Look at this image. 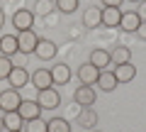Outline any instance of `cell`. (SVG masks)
Instances as JSON below:
<instances>
[{"mask_svg":"<svg viewBox=\"0 0 146 132\" xmlns=\"http://www.w3.org/2000/svg\"><path fill=\"white\" fill-rule=\"evenodd\" d=\"M7 83H10V88H25L27 83H29V71L25 69V66H12L10 76H7Z\"/></svg>","mask_w":146,"mask_h":132,"instance_id":"ba28073f","label":"cell"},{"mask_svg":"<svg viewBox=\"0 0 146 132\" xmlns=\"http://www.w3.org/2000/svg\"><path fill=\"white\" fill-rule=\"evenodd\" d=\"M119 20H122V7H102V27L115 29V27H119Z\"/></svg>","mask_w":146,"mask_h":132,"instance_id":"9a60e30c","label":"cell"},{"mask_svg":"<svg viewBox=\"0 0 146 132\" xmlns=\"http://www.w3.org/2000/svg\"><path fill=\"white\" fill-rule=\"evenodd\" d=\"M29 83L34 86L36 90H42V88H51V86H54L51 69H36L34 74H29Z\"/></svg>","mask_w":146,"mask_h":132,"instance_id":"52a82bcc","label":"cell"},{"mask_svg":"<svg viewBox=\"0 0 146 132\" xmlns=\"http://www.w3.org/2000/svg\"><path fill=\"white\" fill-rule=\"evenodd\" d=\"M90 64H93V66H98L100 71L107 69L110 64H112V59H110V52H107V49H100V47H98L93 54H90Z\"/></svg>","mask_w":146,"mask_h":132,"instance_id":"d6986e66","label":"cell"},{"mask_svg":"<svg viewBox=\"0 0 146 132\" xmlns=\"http://www.w3.org/2000/svg\"><path fill=\"white\" fill-rule=\"evenodd\" d=\"M12 27H15L17 32L32 29V27H34V12H32V10H25V7L15 10V15H12Z\"/></svg>","mask_w":146,"mask_h":132,"instance_id":"277c9868","label":"cell"},{"mask_svg":"<svg viewBox=\"0 0 146 132\" xmlns=\"http://www.w3.org/2000/svg\"><path fill=\"white\" fill-rule=\"evenodd\" d=\"M129 3H141V0H129Z\"/></svg>","mask_w":146,"mask_h":132,"instance_id":"4dcf8cb0","label":"cell"},{"mask_svg":"<svg viewBox=\"0 0 146 132\" xmlns=\"http://www.w3.org/2000/svg\"><path fill=\"white\" fill-rule=\"evenodd\" d=\"M141 25V17L136 15V10H129V12H122V20H119V29L124 32H131L134 34L136 27Z\"/></svg>","mask_w":146,"mask_h":132,"instance_id":"e0dca14e","label":"cell"},{"mask_svg":"<svg viewBox=\"0 0 146 132\" xmlns=\"http://www.w3.org/2000/svg\"><path fill=\"white\" fill-rule=\"evenodd\" d=\"M95 98H98V95H95V88L93 86H83V83H80L78 88H76V93H73V101H76L78 108H90L95 103Z\"/></svg>","mask_w":146,"mask_h":132,"instance_id":"5b68a950","label":"cell"},{"mask_svg":"<svg viewBox=\"0 0 146 132\" xmlns=\"http://www.w3.org/2000/svg\"><path fill=\"white\" fill-rule=\"evenodd\" d=\"M112 74H115L117 83H129V81L136 78V66H134L131 61H129V64H119V66L112 69Z\"/></svg>","mask_w":146,"mask_h":132,"instance_id":"8fae6325","label":"cell"},{"mask_svg":"<svg viewBox=\"0 0 146 132\" xmlns=\"http://www.w3.org/2000/svg\"><path fill=\"white\" fill-rule=\"evenodd\" d=\"M49 10H51V3H49V0H39V3H36V12H39V15H46Z\"/></svg>","mask_w":146,"mask_h":132,"instance_id":"484cf974","label":"cell"},{"mask_svg":"<svg viewBox=\"0 0 146 132\" xmlns=\"http://www.w3.org/2000/svg\"><path fill=\"white\" fill-rule=\"evenodd\" d=\"M71 66L68 64H56L51 69V78H54V86H66L71 81Z\"/></svg>","mask_w":146,"mask_h":132,"instance_id":"2e32d148","label":"cell"},{"mask_svg":"<svg viewBox=\"0 0 146 132\" xmlns=\"http://www.w3.org/2000/svg\"><path fill=\"white\" fill-rule=\"evenodd\" d=\"M5 25V12H3V7H0V27Z\"/></svg>","mask_w":146,"mask_h":132,"instance_id":"f546056e","label":"cell"},{"mask_svg":"<svg viewBox=\"0 0 146 132\" xmlns=\"http://www.w3.org/2000/svg\"><path fill=\"white\" fill-rule=\"evenodd\" d=\"M100 3H102V7H122L124 0H100Z\"/></svg>","mask_w":146,"mask_h":132,"instance_id":"83f0119b","label":"cell"},{"mask_svg":"<svg viewBox=\"0 0 146 132\" xmlns=\"http://www.w3.org/2000/svg\"><path fill=\"white\" fill-rule=\"evenodd\" d=\"M56 52H58V47L51 42V39H39V42H36V49H34V54L42 59V61L56 59Z\"/></svg>","mask_w":146,"mask_h":132,"instance_id":"9c48e42d","label":"cell"},{"mask_svg":"<svg viewBox=\"0 0 146 132\" xmlns=\"http://www.w3.org/2000/svg\"><path fill=\"white\" fill-rule=\"evenodd\" d=\"M3 127H5L7 132H20L22 127H25V120L20 117V113H17V110L5 113V115H3Z\"/></svg>","mask_w":146,"mask_h":132,"instance_id":"ac0fdd59","label":"cell"},{"mask_svg":"<svg viewBox=\"0 0 146 132\" xmlns=\"http://www.w3.org/2000/svg\"><path fill=\"white\" fill-rule=\"evenodd\" d=\"M83 25L88 27V29L100 27V25H102V7H98V5L85 7V12H83Z\"/></svg>","mask_w":146,"mask_h":132,"instance_id":"7c38bea8","label":"cell"},{"mask_svg":"<svg viewBox=\"0 0 146 132\" xmlns=\"http://www.w3.org/2000/svg\"><path fill=\"white\" fill-rule=\"evenodd\" d=\"M36 103L42 105V110H54V108L61 105V95H58V90L54 88V86H51V88H42Z\"/></svg>","mask_w":146,"mask_h":132,"instance_id":"7a4b0ae2","label":"cell"},{"mask_svg":"<svg viewBox=\"0 0 146 132\" xmlns=\"http://www.w3.org/2000/svg\"><path fill=\"white\" fill-rule=\"evenodd\" d=\"M95 132H100V130H95Z\"/></svg>","mask_w":146,"mask_h":132,"instance_id":"1f68e13d","label":"cell"},{"mask_svg":"<svg viewBox=\"0 0 146 132\" xmlns=\"http://www.w3.org/2000/svg\"><path fill=\"white\" fill-rule=\"evenodd\" d=\"M117 86H119V83H117V78H115V74H112V69H102V71H100V76H98V88H100V90L112 93Z\"/></svg>","mask_w":146,"mask_h":132,"instance_id":"4fadbf2b","label":"cell"},{"mask_svg":"<svg viewBox=\"0 0 146 132\" xmlns=\"http://www.w3.org/2000/svg\"><path fill=\"white\" fill-rule=\"evenodd\" d=\"M12 66H15V64H12V59L0 54V81H7V76H10Z\"/></svg>","mask_w":146,"mask_h":132,"instance_id":"cb8c5ba5","label":"cell"},{"mask_svg":"<svg viewBox=\"0 0 146 132\" xmlns=\"http://www.w3.org/2000/svg\"><path fill=\"white\" fill-rule=\"evenodd\" d=\"M20 103H22V98H20V90H17V88H5V90H0V110H3V113L17 110V108H20Z\"/></svg>","mask_w":146,"mask_h":132,"instance_id":"6da1fadb","label":"cell"},{"mask_svg":"<svg viewBox=\"0 0 146 132\" xmlns=\"http://www.w3.org/2000/svg\"><path fill=\"white\" fill-rule=\"evenodd\" d=\"M0 113H3V110H0Z\"/></svg>","mask_w":146,"mask_h":132,"instance_id":"d6a6232c","label":"cell"},{"mask_svg":"<svg viewBox=\"0 0 146 132\" xmlns=\"http://www.w3.org/2000/svg\"><path fill=\"white\" fill-rule=\"evenodd\" d=\"M110 59H112L115 66H119V64H129L131 61V49L129 47H115L112 52H110Z\"/></svg>","mask_w":146,"mask_h":132,"instance_id":"ffe728a7","label":"cell"},{"mask_svg":"<svg viewBox=\"0 0 146 132\" xmlns=\"http://www.w3.org/2000/svg\"><path fill=\"white\" fill-rule=\"evenodd\" d=\"M46 132H71V125L63 117H51L46 122Z\"/></svg>","mask_w":146,"mask_h":132,"instance_id":"7402d4cb","label":"cell"},{"mask_svg":"<svg viewBox=\"0 0 146 132\" xmlns=\"http://www.w3.org/2000/svg\"><path fill=\"white\" fill-rule=\"evenodd\" d=\"M27 132H46V122L42 120V117H34V120H27L25 122Z\"/></svg>","mask_w":146,"mask_h":132,"instance_id":"d4e9b609","label":"cell"},{"mask_svg":"<svg viewBox=\"0 0 146 132\" xmlns=\"http://www.w3.org/2000/svg\"><path fill=\"white\" fill-rule=\"evenodd\" d=\"M134 34L141 39V42H146V22H141V25L136 27V32H134Z\"/></svg>","mask_w":146,"mask_h":132,"instance_id":"4316f807","label":"cell"},{"mask_svg":"<svg viewBox=\"0 0 146 132\" xmlns=\"http://www.w3.org/2000/svg\"><path fill=\"white\" fill-rule=\"evenodd\" d=\"M36 42H39V37L34 34V29L17 32V47H20V54H34Z\"/></svg>","mask_w":146,"mask_h":132,"instance_id":"3957f363","label":"cell"},{"mask_svg":"<svg viewBox=\"0 0 146 132\" xmlns=\"http://www.w3.org/2000/svg\"><path fill=\"white\" fill-rule=\"evenodd\" d=\"M78 125L80 127H93V125H98V115H95V110L93 108H80L78 110Z\"/></svg>","mask_w":146,"mask_h":132,"instance_id":"44dd1931","label":"cell"},{"mask_svg":"<svg viewBox=\"0 0 146 132\" xmlns=\"http://www.w3.org/2000/svg\"><path fill=\"white\" fill-rule=\"evenodd\" d=\"M17 52H20L17 34H0V54L3 56H15Z\"/></svg>","mask_w":146,"mask_h":132,"instance_id":"5bb4252c","label":"cell"},{"mask_svg":"<svg viewBox=\"0 0 146 132\" xmlns=\"http://www.w3.org/2000/svg\"><path fill=\"white\" fill-rule=\"evenodd\" d=\"M98 76H100V69L93 66L90 61H85V64L78 66V81L83 86H95V83H98Z\"/></svg>","mask_w":146,"mask_h":132,"instance_id":"8992f818","label":"cell"},{"mask_svg":"<svg viewBox=\"0 0 146 132\" xmlns=\"http://www.w3.org/2000/svg\"><path fill=\"white\" fill-rule=\"evenodd\" d=\"M20 132H22V130H20Z\"/></svg>","mask_w":146,"mask_h":132,"instance_id":"836d02e7","label":"cell"},{"mask_svg":"<svg viewBox=\"0 0 146 132\" xmlns=\"http://www.w3.org/2000/svg\"><path fill=\"white\" fill-rule=\"evenodd\" d=\"M17 113H20L22 120H34V117H42V105L36 101H22L20 108H17Z\"/></svg>","mask_w":146,"mask_h":132,"instance_id":"30bf717a","label":"cell"},{"mask_svg":"<svg viewBox=\"0 0 146 132\" xmlns=\"http://www.w3.org/2000/svg\"><path fill=\"white\" fill-rule=\"evenodd\" d=\"M136 15L141 17V22H146V0H141V5L136 7Z\"/></svg>","mask_w":146,"mask_h":132,"instance_id":"f1b7e54d","label":"cell"},{"mask_svg":"<svg viewBox=\"0 0 146 132\" xmlns=\"http://www.w3.org/2000/svg\"><path fill=\"white\" fill-rule=\"evenodd\" d=\"M80 5V0H56L54 3V7H56L58 12H63V15H71V12H76Z\"/></svg>","mask_w":146,"mask_h":132,"instance_id":"603a6c76","label":"cell"}]
</instances>
